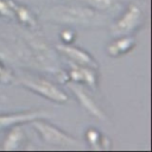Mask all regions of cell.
I'll list each match as a JSON object with an SVG mask.
<instances>
[{
  "label": "cell",
  "mask_w": 152,
  "mask_h": 152,
  "mask_svg": "<svg viewBox=\"0 0 152 152\" xmlns=\"http://www.w3.org/2000/svg\"><path fill=\"white\" fill-rule=\"evenodd\" d=\"M103 17L95 10L87 7H71V6H59L53 7L49 11V19L72 25H101L103 23Z\"/></svg>",
  "instance_id": "obj_1"
},
{
  "label": "cell",
  "mask_w": 152,
  "mask_h": 152,
  "mask_svg": "<svg viewBox=\"0 0 152 152\" xmlns=\"http://www.w3.org/2000/svg\"><path fill=\"white\" fill-rule=\"evenodd\" d=\"M31 124L36 128V131L39 133L42 139L49 145L62 146V147H71V146L78 145L77 139L70 137L69 134L64 133L59 128H57V127H55V126H52V125H50V124H48L40 119L32 120Z\"/></svg>",
  "instance_id": "obj_2"
},
{
  "label": "cell",
  "mask_w": 152,
  "mask_h": 152,
  "mask_svg": "<svg viewBox=\"0 0 152 152\" xmlns=\"http://www.w3.org/2000/svg\"><path fill=\"white\" fill-rule=\"evenodd\" d=\"M141 23H142L141 8L135 4H131L126 10V12L114 23L112 27V33L115 37L128 36L129 33L135 31Z\"/></svg>",
  "instance_id": "obj_3"
},
{
  "label": "cell",
  "mask_w": 152,
  "mask_h": 152,
  "mask_svg": "<svg viewBox=\"0 0 152 152\" xmlns=\"http://www.w3.org/2000/svg\"><path fill=\"white\" fill-rule=\"evenodd\" d=\"M21 84L26 87L27 89L39 94L40 96L49 99L51 101L58 102V103H64L68 101L66 94L61 90L57 86L52 84L48 80L44 78H23Z\"/></svg>",
  "instance_id": "obj_4"
},
{
  "label": "cell",
  "mask_w": 152,
  "mask_h": 152,
  "mask_svg": "<svg viewBox=\"0 0 152 152\" xmlns=\"http://www.w3.org/2000/svg\"><path fill=\"white\" fill-rule=\"evenodd\" d=\"M49 116V113L45 110H33V112H24L15 114H4L0 115V131L7 127H13L17 125H21L25 122H31L36 119H43Z\"/></svg>",
  "instance_id": "obj_5"
},
{
  "label": "cell",
  "mask_w": 152,
  "mask_h": 152,
  "mask_svg": "<svg viewBox=\"0 0 152 152\" xmlns=\"http://www.w3.org/2000/svg\"><path fill=\"white\" fill-rule=\"evenodd\" d=\"M58 50L61 52H63L64 55H66V57L72 61L74 64L77 65H84V66H90L96 69L97 63L96 61L84 50L71 46L70 44H65V45H58Z\"/></svg>",
  "instance_id": "obj_6"
},
{
  "label": "cell",
  "mask_w": 152,
  "mask_h": 152,
  "mask_svg": "<svg viewBox=\"0 0 152 152\" xmlns=\"http://www.w3.org/2000/svg\"><path fill=\"white\" fill-rule=\"evenodd\" d=\"M70 89L74 91L75 96L78 99L80 103H81L91 115H94L95 118H97V119H100V120H106L104 113H103V112L101 110V108L96 104V102L93 100V97L89 96L88 93H87L81 86H78V84H71V86H70Z\"/></svg>",
  "instance_id": "obj_7"
},
{
  "label": "cell",
  "mask_w": 152,
  "mask_h": 152,
  "mask_svg": "<svg viewBox=\"0 0 152 152\" xmlns=\"http://www.w3.org/2000/svg\"><path fill=\"white\" fill-rule=\"evenodd\" d=\"M69 76L75 82H84L89 87L97 86V76L94 68L74 64L69 72Z\"/></svg>",
  "instance_id": "obj_8"
},
{
  "label": "cell",
  "mask_w": 152,
  "mask_h": 152,
  "mask_svg": "<svg viewBox=\"0 0 152 152\" xmlns=\"http://www.w3.org/2000/svg\"><path fill=\"white\" fill-rule=\"evenodd\" d=\"M135 42L129 36H119L107 46V53L112 57H120L134 49Z\"/></svg>",
  "instance_id": "obj_9"
},
{
  "label": "cell",
  "mask_w": 152,
  "mask_h": 152,
  "mask_svg": "<svg viewBox=\"0 0 152 152\" xmlns=\"http://www.w3.org/2000/svg\"><path fill=\"white\" fill-rule=\"evenodd\" d=\"M24 140V133L23 129L19 127V125L13 126L11 132L7 134V137L4 140V145L2 148L5 151H13L20 147V144Z\"/></svg>",
  "instance_id": "obj_10"
},
{
  "label": "cell",
  "mask_w": 152,
  "mask_h": 152,
  "mask_svg": "<svg viewBox=\"0 0 152 152\" xmlns=\"http://www.w3.org/2000/svg\"><path fill=\"white\" fill-rule=\"evenodd\" d=\"M12 10H13L14 17H17L21 24L26 26H32V27L36 26V18L26 6L17 4L12 0Z\"/></svg>",
  "instance_id": "obj_11"
},
{
  "label": "cell",
  "mask_w": 152,
  "mask_h": 152,
  "mask_svg": "<svg viewBox=\"0 0 152 152\" xmlns=\"http://www.w3.org/2000/svg\"><path fill=\"white\" fill-rule=\"evenodd\" d=\"M86 138L88 140V142L90 144V146L95 150H101V148H104L106 150V146H104V141L107 140V138L102 137L97 129L95 128H89L86 133Z\"/></svg>",
  "instance_id": "obj_12"
},
{
  "label": "cell",
  "mask_w": 152,
  "mask_h": 152,
  "mask_svg": "<svg viewBox=\"0 0 152 152\" xmlns=\"http://www.w3.org/2000/svg\"><path fill=\"white\" fill-rule=\"evenodd\" d=\"M84 1L96 11H109L115 6V0H84Z\"/></svg>",
  "instance_id": "obj_13"
},
{
  "label": "cell",
  "mask_w": 152,
  "mask_h": 152,
  "mask_svg": "<svg viewBox=\"0 0 152 152\" xmlns=\"http://www.w3.org/2000/svg\"><path fill=\"white\" fill-rule=\"evenodd\" d=\"M0 14L7 18H14L12 10V0H0Z\"/></svg>",
  "instance_id": "obj_14"
},
{
  "label": "cell",
  "mask_w": 152,
  "mask_h": 152,
  "mask_svg": "<svg viewBox=\"0 0 152 152\" xmlns=\"http://www.w3.org/2000/svg\"><path fill=\"white\" fill-rule=\"evenodd\" d=\"M61 38H62V40H63L65 44H71V43L75 40V38H76V33H75L72 30L66 28V30L62 31Z\"/></svg>",
  "instance_id": "obj_15"
},
{
  "label": "cell",
  "mask_w": 152,
  "mask_h": 152,
  "mask_svg": "<svg viewBox=\"0 0 152 152\" xmlns=\"http://www.w3.org/2000/svg\"><path fill=\"white\" fill-rule=\"evenodd\" d=\"M11 78H12V74L0 63V81L4 83H7L11 81Z\"/></svg>",
  "instance_id": "obj_16"
}]
</instances>
